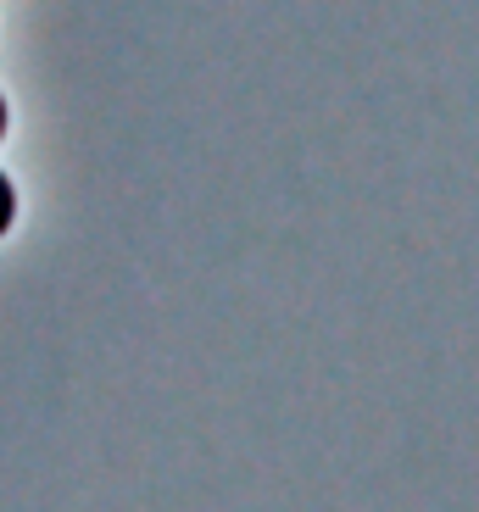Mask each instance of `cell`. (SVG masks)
Wrapping results in <instances>:
<instances>
[{
    "label": "cell",
    "mask_w": 479,
    "mask_h": 512,
    "mask_svg": "<svg viewBox=\"0 0 479 512\" xmlns=\"http://www.w3.org/2000/svg\"><path fill=\"white\" fill-rule=\"evenodd\" d=\"M0 140H6V101H0Z\"/></svg>",
    "instance_id": "2"
},
{
    "label": "cell",
    "mask_w": 479,
    "mask_h": 512,
    "mask_svg": "<svg viewBox=\"0 0 479 512\" xmlns=\"http://www.w3.org/2000/svg\"><path fill=\"white\" fill-rule=\"evenodd\" d=\"M12 223H17V190H12V179L0 173V234L12 229Z\"/></svg>",
    "instance_id": "1"
}]
</instances>
